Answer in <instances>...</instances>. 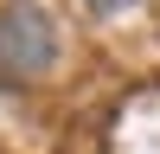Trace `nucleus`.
Returning <instances> with one entry per match:
<instances>
[{"mask_svg": "<svg viewBox=\"0 0 160 154\" xmlns=\"http://www.w3.org/2000/svg\"><path fill=\"white\" fill-rule=\"evenodd\" d=\"M102 7H122V0H102Z\"/></svg>", "mask_w": 160, "mask_h": 154, "instance_id": "f257e3e1", "label": "nucleus"}]
</instances>
